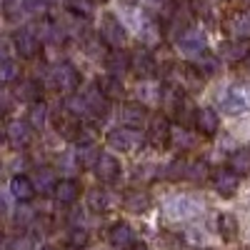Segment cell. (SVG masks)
Masks as SVG:
<instances>
[{
    "instance_id": "9a60e30c",
    "label": "cell",
    "mask_w": 250,
    "mask_h": 250,
    "mask_svg": "<svg viewBox=\"0 0 250 250\" xmlns=\"http://www.w3.org/2000/svg\"><path fill=\"white\" fill-rule=\"evenodd\" d=\"M213 188L218 190V195L223 198H233L240 188V175H235L230 168H223V170H215L213 173Z\"/></svg>"
},
{
    "instance_id": "ee69618b",
    "label": "cell",
    "mask_w": 250,
    "mask_h": 250,
    "mask_svg": "<svg viewBox=\"0 0 250 250\" xmlns=\"http://www.w3.org/2000/svg\"><path fill=\"white\" fill-rule=\"evenodd\" d=\"M5 58H8V43L0 38V60H5Z\"/></svg>"
},
{
    "instance_id": "7402d4cb",
    "label": "cell",
    "mask_w": 250,
    "mask_h": 250,
    "mask_svg": "<svg viewBox=\"0 0 250 250\" xmlns=\"http://www.w3.org/2000/svg\"><path fill=\"white\" fill-rule=\"evenodd\" d=\"M218 108H220L225 115H240V113L248 108V103H245V98H243L235 88H228V90L218 98Z\"/></svg>"
},
{
    "instance_id": "8992f818",
    "label": "cell",
    "mask_w": 250,
    "mask_h": 250,
    "mask_svg": "<svg viewBox=\"0 0 250 250\" xmlns=\"http://www.w3.org/2000/svg\"><path fill=\"white\" fill-rule=\"evenodd\" d=\"M5 140L10 143V148L25 150L33 143V125L28 120H10L5 125Z\"/></svg>"
},
{
    "instance_id": "52a82bcc",
    "label": "cell",
    "mask_w": 250,
    "mask_h": 250,
    "mask_svg": "<svg viewBox=\"0 0 250 250\" xmlns=\"http://www.w3.org/2000/svg\"><path fill=\"white\" fill-rule=\"evenodd\" d=\"M175 48H178L183 55L195 58V55H200V53L208 50V40H205V35H203L200 30L188 28L185 33H180V35L175 38Z\"/></svg>"
},
{
    "instance_id": "e0dca14e",
    "label": "cell",
    "mask_w": 250,
    "mask_h": 250,
    "mask_svg": "<svg viewBox=\"0 0 250 250\" xmlns=\"http://www.w3.org/2000/svg\"><path fill=\"white\" fill-rule=\"evenodd\" d=\"M40 95H43V88H40V83L35 78H23L15 83V90H13V98L20 100V103H38Z\"/></svg>"
},
{
    "instance_id": "1f68e13d",
    "label": "cell",
    "mask_w": 250,
    "mask_h": 250,
    "mask_svg": "<svg viewBox=\"0 0 250 250\" xmlns=\"http://www.w3.org/2000/svg\"><path fill=\"white\" fill-rule=\"evenodd\" d=\"M48 118H50V108H48V103H43V100H38V103H33L30 105V113H28V123L33 125V128H43V125L48 123Z\"/></svg>"
},
{
    "instance_id": "3957f363",
    "label": "cell",
    "mask_w": 250,
    "mask_h": 250,
    "mask_svg": "<svg viewBox=\"0 0 250 250\" xmlns=\"http://www.w3.org/2000/svg\"><path fill=\"white\" fill-rule=\"evenodd\" d=\"M40 45H43V40L38 38V30L30 28V25H23V28H18L13 33V48H15V53L20 58H25V60L38 58Z\"/></svg>"
},
{
    "instance_id": "f35d334b",
    "label": "cell",
    "mask_w": 250,
    "mask_h": 250,
    "mask_svg": "<svg viewBox=\"0 0 250 250\" xmlns=\"http://www.w3.org/2000/svg\"><path fill=\"white\" fill-rule=\"evenodd\" d=\"M170 143H175L178 148H188V150H190V148H195V145H198V140H195L190 133H188V130H173V138H170Z\"/></svg>"
},
{
    "instance_id": "9c48e42d",
    "label": "cell",
    "mask_w": 250,
    "mask_h": 250,
    "mask_svg": "<svg viewBox=\"0 0 250 250\" xmlns=\"http://www.w3.org/2000/svg\"><path fill=\"white\" fill-rule=\"evenodd\" d=\"M93 170H95V178H98L100 183H105V185L118 183V178H120V173H123L120 160H118L115 155H110V153H103Z\"/></svg>"
},
{
    "instance_id": "8fae6325",
    "label": "cell",
    "mask_w": 250,
    "mask_h": 250,
    "mask_svg": "<svg viewBox=\"0 0 250 250\" xmlns=\"http://www.w3.org/2000/svg\"><path fill=\"white\" fill-rule=\"evenodd\" d=\"M220 58L225 62H243L250 58V38H230L228 43H223L220 48Z\"/></svg>"
},
{
    "instance_id": "44dd1931",
    "label": "cell",
    "mask_w": 250,
    "mask_h": 250,
    "mask_svg": "<svg viewBox=\"0 0 250 250\" xmlns=\"http://www.w3.org/2000/svg\"><path fill=\"white\" fill-rule=\"evenodd\" d=\"M10 195L18 203H30L35 198V185H33L30 175H23V173L13 175V180H10Z\"/></svg>"
},
{
    "instance_id": "b9f144b4",
    "label": "cell",
    "mask_w": 250,
    "mask_h": 250,
    "mask_svg": "<svg viewBox=\"0 0 250 250\" xmlns=\"http://www.w3.org/2000/svg\"><path fill=\"white\" fill-rule=\"evenodd\" d=\"M25 10L28 13H45L48 10V0H25Z\"/></svg>"
},
{
    "instance_id": "7c38bea8",
    "label": "cell",
    "mask_w": 250,
    "mask_h": 250,
    "mask_svg": "<svg viewBox=\"0 0 250 250\" xmlns=\"http://www.w3.org/2000/svg\"><path fill=\"white\" fill-rule=\"evenodd\" d=\"M120 118L123 123L128 125V128H143V125H148L150 123V113L148 108L143 105V103H123V108H120Z\"/></svg>"
},
{
    "instance_id": "4fadbf2b",
    "label": "cell",
    "mask_w": 250,
    "mask_h": 250,
    "mask_svg": "<svg viewBox=\"0 0 250 250\" xmlns=\"http://www.w3.org/2000/svg\"><path fill=\"white\" fill-rule=\"evenodd\" d=\"M108 240L113 248H133L135 245V230H133V225L130 223H125V220H118L110 225V230H108Z\"/></svg>"
},
{
    "instance_id": "4316f807",
    "label": "cell",
    "mask_w": 250,
    "mask_h": 250,
    "mask_svg": "<svg viewBox=\"0 0 250 250\" xmlns=\"http://www.w3.org/2000/svg\"><path fill=\"white\" fill-rule=\"evenodd\" d=\"M85 200H88V208L93 213H105L113 205V195L105 190V188H93V190H88Z\"/></svg>"
},
{
    "instance_id": "d4e9b609",
    "label": "cell",
    "mask_w": 250,
    "mask_h": 250,
    "mask_svg": "<svg viewBox=\"0 0 250 250\" xmlns=\"http://www.w3.org/2000/svg\"><path fill=\"white\" fill-rule=\"evenodd\" d=\"M123 205H125L128 213L140 215V213H145L150 208V195H148V190H128L123 195Z\"/></svg>"
},
{
    "instance_id": "f546056e",
    "label": "cell",
    "mask_w": 250,
    "mask_h": 250,
    "mask_svg": "<svg viewBox=\"0 0 250 250\" xmlns=\"http://www.w3.org/2000/svg\"><path fill=\"white\" fill-rule=\"evenodd\" d=\"M218 233L223 240H235L240 233V223L233 213H220L218 215Z\"/></svg>"
},
{
    "instance_id": "d590c367",
    "label": "cell",
    "mask_w": 250,
    "mask_h": 250,
    "mask_svg": "<svg viewBox=\"0 0 250 250\" xmlns=\"http://www.w3.org/2000/svg\"><path fill=\"white\" fill-rule=\"evenodd\" d=\"M68 245L75 248V250H83L90 245V233L85 230V228H73V230L68 233Z\"/></svg>"
},
{
    "instance_id": "7a4b0ae2",
    "label": "cell",
    "mask_w": 250,
    "mask_h": 250,
    "mask_svg": "<svg viewBox=\"0 0 250 250\" xmlns=\"http://www.w3.org/2000/svg\"><path fill=\"white\" fill-rule=\"evenodd\" d=\"M148 143L145 140V133H140L138 128H128V125H123V128H113L108 133V145L120 153H133V150H140L143 145Z\"/></svg>"
},
{
    "instance_id": "30bf717a",
    "label": "cell",
    "mask_w": 250,
    "mask_h": 250,
    "mask_svg": "<svg viewBox=\"0 0 250 250\" xmlns=\"http://www.w3.org/2000/svg\"><path fill=\"white\" fill-rule=\"evenodd\" d=\"M130 70L138 75V78H153L158 65H155V58L148 48H135L130 53Z\"/></svg>"
},
{
    "instance_id": "484cf974",
    "label": "cell",
    "mask_w": 250,
    "mask_h": 250,
    "mask_svg": "<svg viewBox=\"0 0 250 250\" xmlns=\"http://www.w3.org/2000/svg\"><path fill=\"white\" fill-rule=\"evenodd\" d=\"M105 68H108V73H113V75H125V73L130 70V53H125L123 48L110 50L108 58H105Z\"/></svg>"
},
{
    "instance_id": "d6a6232c",
    "label": "cell",
    "mask_w": 250,
    "mask_h": 250,
    "mask_svg": "<svg viewBox=\"0 0 250 250\" xmlns=\"http://www.w3.org/2000/svg\"><path fill=\"white\" fill-rule=\"evenodd\" d=\"M20 62L13 60V58H5L0 60V83H5V85H10V83H18L20 80Z\"/></svg>"
},
{
    "instance_id": "ba28073f",
    "label": "cell",
    "mask_w": 250,
    "mask_h": 250,
    "mask_svg": "<svg viewBox=\"0 0 250 250\" xmlns=\"http://www.w3.org/2000/svg\"><path fill=\"white\" fill-rule=\"evenodd\" d=\"M173 138V128L165 115H155L150 118L148 123V133H145V140H148L150 145H155V148H165V145L170 143Z\"/></svg>"
},
{
    "instance_id": "ac0fdd59",
    "label": "cell",
    "mask_w": 250,
    "mask_h": 250,
    "mask_svg": "<svg viewBox=\"0 0 250 250\" xmlns=\"http://www.w3.org/2000/svg\"><path fill=\"white\" fill-rule=\"evenodd\" d=\"M225 30L233 38H250V13L248 10H235L225 18Z\"/></svg>"
},
{
    "instance_id": "83f0119b",
    "label": "cell",
    "mask_w": 250,
    "mask_h": 250,
    "mask_svg": "<svg viewBox=\"0 0 250 250\" xmlns=\"http://www.w3.org/2000/svg\"><path fill=\"white\" fill-rule=\"evenodd\" d=\"M228 168L235 175H248L250 173V148H235L228 155Z\"/></svg>"
},
{
    "instance_id": "ab89813d",
    "label": "cell",
    "mask_w": 250,
    "mask_h": 250,
    "mask_svg": "<svg viewBox=\"0 0 250 250\" xmlns=\"http://www.w3.org/2000/svg\"><path fill=\"white\" fill-rule=\"evenodd\" d=\"M15 223H18V225H30V223H35V213H33V208H30L28 203H20L18 213H15Z\"/></svg>"
},
{
    "instance_id": "d6986e66",
    "label": "cell",
    "mask_w": 250,
    "mask_h": 250,
    "mask_svg": "<svg viewBox=\"0 0 250 250\" xmlns=\"http://www.w3.org/2000/svg\"><path fill=\"white\" fill-rule=\"evenodd\" d=\"M30 180H33V185H35V193H40V195H50V193L55 190V185H58L55 170L48 168V165H40V168H35L33 175H30Z\"/></svg>"
},
{
    "instance_id": "7bdbcfd3",
    "label": "cell",
    "mask_w": 250,
    "mask_h": 250,
    "mask_svg": "<svg viewBox=\"0 0 250 250\" xmlns=\"http://www.w3.org/2000/svg\"><path fill=\"white\" fill-rule=\"evenodd\" d=\"M13 110V100L8 95H0V115H8Z\"/></svg>"
},
{
    "instance_id": "5b68a950",
    "label": "cell",
    "mask_w": 250,
    "mask_h": 250,
    "mask_svg": "<svg viewBox=\"0 0 250 250\" xmlns=\"http://www.w3.org/2000/svg\"><path fill=\"white\" fill-rule=\"evenodd\" d=\"M200 75L193 70V65H185V62H170L168 65V83L178 85L183 93L188 90H195L200 85Z\"/></svg>"
},
{
    "instance_id": "f1b7e54d",
    "label": "cell",
    "mask_w": 250,
    "mask_h": 250,
    "mask_svg": "<svg viewBox=\"0 0 250 250\" xmlns=\"http://www.w3.org/2000/svg\"><path fill=\"white\" fill-rule=\"evenodd\" d=\"M200 213V205L193 200V198H178L170 203V215L183 220V218H195Z\"/></svg>"
},
{
    "instance_id": "bcb514c9",
    "label": "cell",
    "mask_w": 250,
    "mask_h": 250,
    "mask_svg": "<svg viewBox=\"0 0 250 250\" xmlns=\"http://www.w3.org/2000/svg\"><path fill=\"white\" fill-rule=\"evenodd\" d=\"M40 250H58V248H53V245H43V248H40Z\"/></svg>"
},
{
    "instance_id": "60d3db41",
    "label": "cell",
    "mask_w": 250,
    "mask_h": 250,
    "mask_svg": "<svg viewBox=\"0 0 250 250\" xmlns=\"http://www.w3.org/2000/svg\"><path fill=\"white\" fill-rule=\"evenodd\" d=\"M10 250H35V243L30 235H20L10 243Z\"/></svg>"
},
{
    "instance_id": "836d02e7",
    "label": "cell",
    "mask_w": 250,
    "mask_h": 250,
    "mask_svg": "<svg viewBox=\"0 0 250 250\" xmlns=\"http://www.w3.org/2000/svg\"><path fill=\"white\" fill-rule=\"evenodd\" d=\"M98 138V123L95 120H83L80 128H78V135H75V143L78 145H93Z\"/></svg>"
},
{
    "instance_id": "8d00e7d4",
    "label": "cell",
    "mask_w": 250,
    "mask_h": 250,
    "mask_svg": "<svg viewBox=\"0 0 250 250\" xmlns=\"http://www.w3.org/2000/svg\"><path fill=\"white\" fill-rule=\"evenodd\" d=\"M190 10H193V15L205 20V23H213V18H215V13H213L208 0H190Z\"/></svg>"
},
{
    "instance_id": "4dcf8cb0",
    "label": "cell",
    "mask_w": 250,
    "mask_h": 250,
    "mask_svg": "<svg viewBox=\"0 0 250 250\" xmlns=\"http://www.w3.org/2000/svg\"><path fill=\"white\" fill-rule=\"evenodd\" d=\"M100 150H98V145H78V150H75V165H80V168H95V163L100 160Z\"/></svg>"
},
{
    "instance_id": "e575fe53",
    "label": "cell",
    "mask_w": 250,
    "mask_h": 250,
    "mask_svg": "<svg viewBox=\"0 0 250 250\" xmlns=\"http://www.w3.org/2000/svg\"><path fill=\"white\" fill-rule=\"evenodd\" d=\"M208 175H210V168H208V163H205V160H190V163H188V173H185V180L203 183Z\"/></svg>"
},
{
    "instance_id": "5bb4252c",
    "label": "cell",
    "mask_w": 250,
    "mask_h": 250,
    "mask_svg": "<svg viewBox=\"0 0 250 250\" xmlns=\"http://www.w3.org/2000/svg\"><path fill=\"white\" fill-rule=\"evenodd\" d=\"M193 125H195V130L205 138H213L218 130H220V118L215 110L210 108H198L195 110V118H193Z\"/></svg>"
},
{
    "instance_id": "cb8c5ba5",
    "label": "cell",
    "mask_w": 250,
    "mask_h": 250,
    "mask_svg": "<svg viewBox=\"0 0 250 250\" xmlns=\"http://www.w3.org/2000/svg\"><path fill=\"white\" fill-rule=\"evenodd\" d=\"M95 85H98V90L105 95L108 100H120L123 95H125V88H123V83H120V78L118 75H113V73H103V75H98V80H95Z\"/></svg>"
},
{
    "instance_id": "2e32d148",
    "label": "cell",
    "mask_w": 250,
    "mask_h": 250,
    "mask_svg": "<svg viewBox=\"0 0 250 250\" xmlns=\"http://www.w3.org/2000/svg\"><path fill=\"white\" fill-rule=\"evenodd\" d=\"M83 95H85V103H88V113H90L95 120H108V113H110V100L98 90V85H93L90 90H85Z\"/></svg>"
},
{
    "instance_id": "f6af8a7d",
    "label": "cell",
    "mask_w": 250,
    "mask_h": 250,
    "mask_svg": "<svg viewBox=\"0 0 250 250\" xmlns=\"http://www.w3.org/2000/svg\"><path fill=\"white\" fill-rule=\"evenodd\" d=\"M133 250H150L148 245H133Z\"/></svg>"
},
{
    "instance_id": "6da1fadb",
    "label": "cell",
    "mask_w": 250,
    "mask_h": 250,
    "mask_svg": "<svg viewBox=\"0 0 250 250\" xmlns=\"http://www.w3.org/2000/svg\"><path fill=\"white\" fill-rule=\"evenodd\" d=\"M50 83H53L55 90L65 93V95H73L80 88V70L73 65V62L62 60V62H58V65L50 68Z\"/></svg>"
},
{
    "instance_id": "ffe728a7",
    "label": "cell",
    "mask_w": 250,
    "mask_h": 250,
    "mask_svg": "<svg viewBox=\"0 0 250 250\" xmlns=\"http://www.w3.org/2000/svg\"><path fill=\"white\" fill-rule=\"evenodd\" d=\"M80 183L78 180H73V178H62V180H58V185H55V190H53V198L60 203V205H73L78 198H80Z\"/></svg>"
},
{
    "instance_id": "74e56055",
    "label": "cell",
    "mask_w": 250,
    "mask_h": 250,
    "mask_svg": "<svg viewBox=\"0 0 250 250\" xmlns=\"http://www.w3.org/2000/svg\"><path fill=\"white\" fill-rule=\"evenodd\" d=\"M188 163L190 160H185V158H175L168 168H165V175H168L170 180H183L185 173H188Z\"/></svg>"
},
{
    "instance_id": "603a6c76",
    "label": "cell",
    "mask_w": 250,
    "mask_h": 250,
    "mask_svg": "<svg viewBox=\"0 0 250 250\" xmlns=\"http://www.w3.org/2000/svg\"><path fill=\"white\" fill-rule=\"evenodd\" d=\"M190 65H193V70H195L200 78H213V75H218V70H220V58L205 50V53H200V55L193 58Z\"/></svg>"
},
{
    "instance_id": "277c9868",
    "label": "cell",
    "mask_w": 250,
    "mask_h": 250,
    "mask_svg": "<svg viewBox=\"0 0 250 250\" xmlns=\"http://www.w3.org/2000/svg\"><path fill=\"white\" fill-rule=\"evenodd\" d=\"M100 40L105 45H110L113 50H118V48H123L125 43H128V30H125V25L113 13H105L103 20H100Z\"/></svg>"
},
{
    "instance_id": "7dc6e473",
    "label": "cell",
    "mask_w": 250,
    "mask_h": 250,
    "mask_svg": "<svg viewBox=\"0 0 250 250\" xmlns=\"http://www.w3.org/2000/svg\"><path fill=\"white\" fill-rule=\"evenodd\" d=\"M243 3H248V5H250V0H243Z\"/></svg>"
}]
</instances>
